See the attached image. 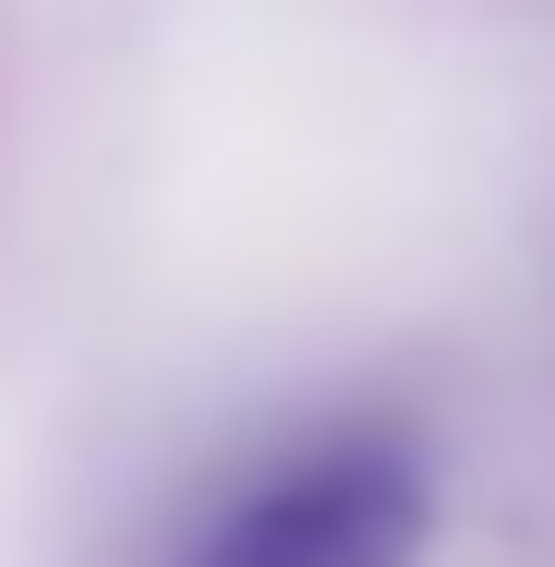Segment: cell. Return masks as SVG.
Here are the masks:
<instances>
[{
    "label": "cell",
    "instance_id": "1",
    "mask_svg": "<svg viewBox=\"0 0 555 567\" xmlns=\"http://www.w3.org/2000/svg\"><path fill=\"white\" fill-rule=\"evenodd\" d=\"M435 544V458L411 423H327L266 447L194 519L182 567H423Z\"/></svg>",
    "mask_w": 555,
    "mask_h": 567
}]
</instances>
